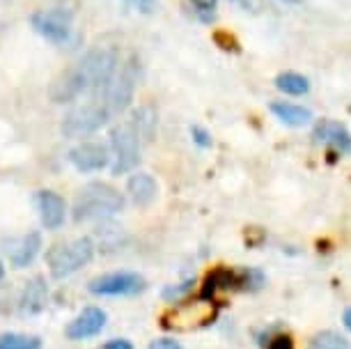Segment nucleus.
I'll return each instance as SVG.
<instances>
[{
	"instance_id": "nucleus-1",
	"label": "nucleus",
	"mask_w": 351,
	"mask_h": 349,
	"mask_svg": "<svg viewBox=\"0 0 351 349\" xmlns=\"http://www.w3.org/2000/svg\"><path fill=\"white\" fill-rule=\"evenodd\" d=\"M138 85V62L129 58L124 64H117L115 74L101 88L92 90L83 104H78L62 117L60 131L67 138H85L108 124L112 117L129 108Z\"/></svg>"
},
{
	"instance_id": "nucleus-2",
	"label": "nucleus",
	"mask_w": 351,
	"mask_h": 349,
	"mask_svg": "<svg viewBox=\"0 0 351 349\" xmlns=\"http://www.w3.org/2000/svg\"><path fill=\"white\" fill-rule=\"evenodd\" d=\"M117 53L112 49L99 46V49L88 51L83 58L71 64L69 69H64L60 76H56V81L51 83L49 97L53 104H71L78 97L90 95L92 90L101 88L104 83L110 81V76L115 74Z\"/></svg>"
},
{
	"instance_id": "nucleus-3",
	"label": "nucleus",
	"mask_w": 351,
	"mask_h": 349,
	"mask_svg": "<svg viewBox=\"0 0 351 349\" xmlns=\"http://www.w3.org/2000/svg\"><path fill=\"white\" fill-rule=\"evenodd\" d=\"M122 207H124V195L115 186L104 184V182H92L76 197L74 219L78 223L101 221V219H108L112 214L122 212Z\"/></svg>"
},
{
	"instance_id": "nucleus-4",
	"label": "nucleus",
	"mask_w": 351,
	"mask_h": 349,
	"mask_svg": "<svg viewBox=\"0 0 351 349\" xmlns=\"http://www.w3.org/2000/svg\"><path fill=\"white\" fill-rule=\"evenodd\" d=\"M141 136L131 120H124L110 129V170L112 175L131 173L141 161Z\"/></svg>"
},
{
	"instance_id": "nucleus-5",
	"label": "nucleus",
	"mask_w": 351,
	"mask_h": 349,
	"mask_svg": "<svg viewBox=\"0 0 351 349\" xmlns=\"http://www.w3.org/2000/svg\"><path fill=\"white\" fill-rule=\"evenodd\" d=\"M92 255H95V243L88 237H81V239L53 243L46 253V262H49V269L56 278H64V276L76 274L78 269L88 265Z\"/></svg>"
},
{
	"instance_id": "nucleus-6",
	"label": "nucleus",
	"mask_w": 351,
	"mask_h": 349,
	"mask_svg": "<svg viewBox=\"0 0 351 349\" xmlns=\"http://www.w3.org/2000/svg\"><path fill=\"white\" fill-rule=\"evenodd\" d=\"M216 315L214 299H197L184 301L180 306H172L163 315V326L170 331H193L204 324H209Z\"/></svg>"
},
{
	"instance_id": "nucleus-7",
	"label": "nucleus",
	"mask_w": 351,
	"mask_h": 349,
	"mask_svg": "<svg viewBox=\"0 0 351 349\" xmlns=\"http://www.w3.org/2000/svg\"><path fill=\"white\" fill-rule=\"evenodd\" d=\"M32 28H35L44 39H49L51 44H67L71 39V14L62 12L58 8L51 10H39L32 14Z\"/></svg>"
},
{
	"instance_id": "nucleus-8",
	"label": "nucleus",
	"mask_w": 351,
	"mask_h": 349,
	"mask_svg": "<svg viewBox=\"0 0 351 349\" xmlns=\"http://www.w3.org/2000/svg\"><path fill=\"white\" fill-rule=\"evenodd\" d=\"M145 289V278L131 272L106 274L90 282V292L99 296H131Z\"/></svg>"
},
{
	"instance_id": "nucleus-9",
	"label": "nucleus",
	"mask_w": 351,
	"mask_h": 349,
	"mask_svg": "<svg viewBox=\"0 0 351 349\" xmlns=\"http://www.w3.org/2000/svg\"><path fill=\"white\" fill-rule=\"evenodd\" d=\"M69 161L74 163V168L81 170V173H97V170H104L110 163V149H108V145H104V143L85 141L71 149Z\"/></svg>"
},
{
	"instance_id": "nucleus-10",
	"label": "nucleus",
	"mask_w": 351,
	"mask_h": 349,
	"mask_svg": "<svg viewBox=\"0 0 351 349\" xmlns=\"http://www.w3.org/2000/svg\"><path fill=\"white\" fill-rule=\"evenodd\" d=\"M39 248H42V237H39V232L12 237L10 241L3 243V251L14 267H28L37 258Z\"/></svg>"
},
{
	"instance_id": "nucleus-11",
	"label": "nucleus",
	"mask_w": 351,
	"mask_h": 349,
	"mask_svg": "<svg viewBox=\"0 0 351 349\" xmlns=\"http://www.w3.org/2000/svg\"><path fill=\"white\" fill-rule=\"evenodd\" d=\"M37 209L42 226L49 230H58L64 223V216H67V205H64V200L56 191H39Z\"/></svg>"
},
{
	"instance_id": "nucleus-12",
	"label": "nucleus",
	"mask_w": 351,
	"mask_h": 349,
	"mask_svg": "<svg viewBox=\"0 0 351 349\" xmlns=\"http://www.w3.org/2000/svg\"><path fill=\"white\" fill-rule=\"evenodd\" d=\"M313 138L317 143H324V145L335 147L340 154H351V134H349V129L344 127V124H340V122L322 120L315 127Z\"/></svg>"
},
{
	"instance_id": "nucleus-13",
	"label": "nucleus",
	"mask_w": 351,
	"mask_h": 349,
	"mask_svg": "<svg viewBox=\"0 0 351 349\" xmlns=\"http://www.w3.org/2000/svg\"><path fill=\"white\" fill-rule=\"evenodd\" d=\"M106 326V313L101 308H85L74 322H69L67 326V338L69 340H85L97 335Z\"/></svg>"
},
{
	"instance_id": "nucleus-14",
	"label": "nucleus",
	"mask_w": 351,
	"mask_h": 349,
	"mask_svg": "<svg viewBox=\"0 0 351 349\" xmlns=\"http://www.w3.org/2000/svg\"><path fill=\"white\" fill-rule=\"evenodd\" d=\"M127 193L138 207H147L154 202V197L158 193V184L149 173H136L129 177Z\"/></svg>"
},
{
	"instance_id": "nucleus-15",
	"label": "nucleus",
	"mask_w": 351,
	"mask_h": 349,
	"mask_svg": "<svg viewBox=\"0 0 351 349\" xmlns=\"http://www.w3.org/2000/svg\"><path fill=\"white\" fill-rule=\"evenodd\" d=\"M271 113L287 127H306V124L313 122V110L289 101H274L271 104Z\"/></svg>"
},
{
	"instance_id": "nucleus-16",
	"label": "nucleus",
	"mask_w": 351,
	"mask_h": 349,
	"mask_svg": "<svg viewBox=\"0 0 351 349\" xmlns=\"http://www.w3.org/2000/svg\"><path fill=\"white\" fill-rule=\"evenodd\" d=\"M46 299H49V289H46L42 278L30 280L23 289L21 296V308L23 313H39L46 306Z\"/></svg>"
},
{
	"instance_id": "nucleus-17",
	"label": "nucleus",
	"mask_w": 351,
	"mask_h": 349,
	"mask_svg": "<svg viewBox=\"0 0 351 349\" xmlns=\"http://www.w3.org/2000/svg\"><path fill=\"white\" fill-rule=\"evenodd\" d=\"M131 122H134V127L138 131V136H141V143H149L152 138H154V131H156V110L152 106H141L134 110V115H131Z\"/></svg>"
},
{
	"instance_id": "nucleus-18",
	"label": "nucleus",
	"mask_w": 351,
	"mask_h": 349,
	"mask_svg": "<svg viewBox=\"0 0 351 349\" xmlns=\"http://www.w3.org/2000/svg\"><path fill=\"white\" fill-rule=\"evenodd\" d=\"M276 88L285 95L301 97L310 92V81L303 74H296V71H282V74L276 76Z\"/></svg>"
},
{
	"instance_id": "nucleus-19",
	"label": "nucleus",
	"mask_w": 351,
	"mask_h": 349,
	"mask_svg": "<svg viewBox=\"0 0 351 349\" xmlns=\"http://www.w3.org/2000/svg\"><path fill=\"white\" fill-rule=\"evenodd\" d=\"M308 349H351V345H349V340L344 338V335H340V333L322 331V333L313 335Z\"/></svg>"
},
{
	"instance_id": "nucleus-20",
	"label": "nucleus",
	"mask_w": 351,
	"mask_h": 349,
	"mask_svg": "<svg viewBox=\"0 0 351 349\" xmlns=\"http://www.w3.org/2000/svg\"><path fill=\"white\" fill-rule=\"evenodd\" d=\"M0 349H42V340L37 335L5 333L0 335Z\"/></svg>"
},
{
	"instance_id": "nucleus-21",
	"label": "nucleus",
	"mask_w": 351,
	"mask_h": 349,
	"mask_svg": "<svg viewBox=\"0 0 351 349\" xmlns=\"http://www.w3.org/2000/svg\"><path fill=\"white\" fill-rule=\"evenodd\" d=\"M191 136H193V141H195L197 145H202V147H209V145H211V136H209L204 129H200V127H193V129H191Z\"/></svg>"
},
{
	"instance_id": "nucleus-22",
	"label": "nucleus",
	"mask_w": 351,
	"mask_h": 349,
	"mask_svg": "<svg viewBox=\"0 0 351 349\" xmlns=\"http://www.w3.org/2000/svg\"><path fill=\"white\" fill-rule=\"evenodd\" d=\"M191 5H193L197 12H214L218 0H191Z\"/></svg>"
},
{
	"instance_id": "nucleus-23",
	"label": "nucleus",
	"mask_w": 351,
	"mask_h": 349,
	"mask_svg": "<svg viewBox=\"0 0 351 349\" xmlns=\"http://www.w3.org/2000/svg\"><path fill=\"white\" fill-rule=\"evenodd\" d=\"M99 349H134V345H131L129 340H110V342H106V345H101Z\"/></svg>"
},
{
	"instance_id": "nucleus-24",
	"label": "nucleus",
	"mask_w": 351,
	"mask_h": 349,
	"mask_svg": "<svg viewBox=\"0 0 351 349\" xmlns=\"http://www.w3.org/2000/svg\"><path fill=\"white\" fill-rule=\"evenodd\" d=\"M269 349H294V345H291V340L287 338V335H280V338H276V340H271V345Z\"/></svg>"
},
{
	"instance_id": "nucleus-25",
	"label": "nucleus",
	"mask_w": 351,
	"mask_h": 349,
	"mask_svg": "<svg viewBox=\"0 0 351 349\" xmlns=\"http://www.w3.org/2000/svg\"><path fill=\"white\" fill-rule=\"evenodd\" d=\"M149 349H182V347L177 345L175 340H156V342H152Z\"/></svg>"
},
{
	"instance_id": "nucleus-26",
	"label": "nucleus",
	"mask_w": 351,
	"mask_h": 349,
	"mask_svg": "<svg viewBox=\"0 0 351 349\" xmlns=\"http://www.w3.org/2000/svg\"><path fill=\"white\" fill-rule=\"evenodd\" d=\"M131 3L138 5V10L149 12V10H152V3H154V0H131Z\"/></svg>"
},
{
	"instance_id": "nucleus-27",
	"label": "nucleus",
	"mask_w": 351,
	"mask_h": 349,
	"mask_svg": "<svg viewBox=\"0 0 351 349\" xmlns=\"http://www.w3.org/2000/svg\"><path fill=\"white\" fill-rule=\"evenodd\" d=\"M342 322H344V326H347L349 331H351V308H347V311H344V317H342Z\"/></svg>"
},
{
	"instance_id": "nucleus-28",
	"label": "nucleus",
	"mask_w": 351,
	"mask_h": 349,
	"mask_svg": "<svg viewBox=\"0 0 351 349\" xmlns=\"http://www.w3.org/2000/svg\"><path fill=\"white\" fill-rule=\"evenodd\" d=\"M3 274H5V269H3V262H0V278H3Z\"/></svg>"
}]
</instances>
